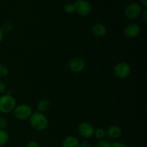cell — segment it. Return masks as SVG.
<instances>
[{
    "label": "cell",
    "mask_w": 147,
    "mask_h": 147,
    "mask_svg": "<svg viewBox=\"0 0 147 147\" xmlns=\"http://www.w3.org/2000/svg\"><path fill=\"white\" fill-rule=\"evenodd\" d=\"M29 120L31 127L39 131L45 130L49 124L47 116L43 113L39 111L32 112Z\"/></svg>",
    "instance_id": "obj_1"
},
{
    "label": "cell",
    "mask_w": 147,
    "mask_h": 147,
    "mask_svg": "<svg viewBox=\"0 0 147 147\" xmlns=\"http://www.w3.org/2000/svg\"><path fill=\"white\" fill-rule=\"evenodd\" d=\"M16 107V100L10 93L1 95L0 96V112L4 114L9 113Z\"/></svg>",
    "instance_id": "obj_2"
},
{
    "label": "cell",
    "mask_w": 147,
    "mask_h": 147,
    "mask_svg": "<svg viewBox=\"0 0 147 147\" xmlns=\"http://www.w3.org/2000/svg\"><path fill=\"white\" fill-rule=\"evenodd\" d=\"M14 117L20 121H26L29 119L32 113V109L29 105L20 104L16 106L13 111Z\"/></svg>",
    "instance_id": "obj_3"
},
{
    "label": "cell",
    "mask_w": 147,
    "mask_h": 147,
    "mask_svg": "<svg viewBox=\"0 0 147 147\" xmlns=\"http://www.w3.org/2000/svg\"><path fill=\"white\" fill-rule=\"evenodd\" d=\"M142 8L140 4L137 2H132L126 6L123 14L128 20H135L142 14Z\"/></svg>",
    "instance_id": "obj_4"
},
{
    "label": "cell",
    "mask_w": 147,
    "mask_h": 147,
    "mask_svg": "<svg viewBox=\"0 0 147 147\" xmlns=\"http://www.w3.org/2000/svg\"><path fill=\"white\" fill-rule=\"evenodd\" d=\"M131 66L126 62L117 63L113 68V74L117 78L125 79L129 76L131 73Z\"/></svg>",
    "instance_id": "obj_5"
},
{
    "label": "cell",
    "mask_w": 147,
    "mask_h": 147,
    "mask_svg": "<svg viewBox=\"0 0 147 147\" xmlns=\"http://www.w3.org/2000/svg\"><path fill=\"white\" fill-rule=\"evenodd\" d=\"M75 12L80 16H88L91 13L92 6L86 0H77L73 4Z\"/></svg>",
    "instance_id": "obj_6"
},
{
    "label": "cell",
    "mask_w": 147,
    "mask_h": 147,
    "mask_svg": "<svg viewBox=\"0 0 147 147\" xmlns=\"http://www.w3.org/2000/svg\"><path fill=\"white\" fill-rule=\"evenodd\" d=\"M95 129L90 123L88 122H82L78 125V131L80 136L85 139H90L94 134Z\"/></svg>",
    "instance_id": "obj_7"
},
{
    "label": "cell",
    "mask_w": 147,
    "mask_h": 147,
    "mask_svg": "<svg viewBox=\"0 0 147 147\" xmlns=\"http://www.w3.org/2000/svg\"><path fill=\"white\" fill-rule=\"evenodd\" d=\"M141 32L140 27L137 24L131 23L125 27L123 30V35L129 39H134L137 37Z\"/></svg>",
    "instance_id": "obj_8"
},
{
    "label": "cell",
    "mask_w": 147,
    "mask_h": 147,
    "mask_svg": "<svg viewBox=\"0 0 147 147\" xmlns=\"http://www.w3.org/2000/svg\"><path fill=\"white\" fill-rule=\"evenodd\" d=\"M85 67L86 63L84 60L80 57H74L69 63V68L73 73H80L84 70Z\"/></svg>",
    "instance_id": "obj_9"
},
{
    "label": "cell",
    "mask_w": 147,
    "mask_h": 147,
    "mask_svg": "<svg viewBox=\"0 0 147 147\" xmlns=\"http://www.w3.org/2000/svg\"><path fill=\"white\" fill-rule=\"evenodd\" d=\"M92 34L98 37H104L107 33V29L106 26L101 23H95L91 27Z\"/></svg>",
    "instance_id": "obj_10"
},
{
    "label": "cell",
    "mask_w": 147,
    "mask_h": 147,
    "mask_svg": "<svg viewBox=\"0 0 147 147\" xmlns=\"http://www.w3.org/2000/svg\"><path fill=\"white\" fill-rule=\"evenodd\" d=\"M122 130L117 125L111 126L107 131H106V136L111 139H117L121 136Z\"/></svg>",
    "instance_id": "obj_11"
},
{
    "label": "cell",
    "mask_w": 147,
    "mask_h": 147,
    "mask_svg": "<svg viewBox=\"0 0 147 147\" xmlns=\"http://www.w3.org/2000/svg\"><path fill=\"white\" fill-rule=\"evenodd\" d=\"M80 142L78 139L73 136H68L63 142V147H79Z\"/></svg>",
    "instance_id": "obj_12"
},
{
    "label": "cell",
    "mask_w": 147,
    "mask_h": 147,
    "mask_svg": "<svg viewBox=\"0 0 147 147\" xmlns=\"http://www.w3.org/2000/svg\"><path fill=\"white\" fill-rule=\"evenodd\" d=\"M50 103L49 100H46V99H42V100H40L37 105V111L41 112V113H44L45 112H47V111L50 109Z\"/></svg>",
    "instance_id": "obj_13"
},
{
    "label": "cell",
    "mask_w": 147,
    "mask_h": 147,
    "mask_svg": "<svg viewBox=\"0 0 147 147\" xmlns=\"http://www.w3.org/2000/svg\"><path fill=\"white\" fill-rule=\"evenodd\" d=\"M9 136L4 129H0V147L4 146L8 142Z\"/></svg>",
    "instance_id": "obj_14"
},
{
    "label": "cell",
    "mask_w": 147,
    "mask_h": 147,
    "mask_svg": "<svg viewBox=\"0 0 147 147\" xmlns=\"http://www.w3.org/2000/svg\"><path fill=\"white\" fill-rule=\"evenodd\" d=\"M93 136L98 139H103L106 136V131L101 128H98V129H95L94 134Z\"/></svg>",
    "instance_id": "obj_15"
},
{
    "label": "cell",
    "mask_w": 147,
    "mask_h": 147,
    "mask_svg": "<svg viewBox=\"0 0 147 147\" xmlns=\"http://www.w3.org/2000/svg\"><path fill=\"white\" fill-rule=\"evenodd\" d=\"M13 27H14V25H13L12 23L10 22H4V24H2L1 28V30H2L3 32L8 33L10 32L13 30Z\"/></svg>",
    "instance_id": "obj_16"
},
{
    "label": "cell",
    "mask_w": 147,
    "mask_h": 147,
    "mask_svg": "<svg viewBox=\"0 0 147 147\" xmlns=\"http://www.w3.org/2000/svg\"><path fill=\"white\" fill-rule=\"evenodd\" d=\"M9 69L6 65L0 64V78H5L8 75Z\"/></svg>",
    "instance_id": "obj_17"
},
{
    "label": "cell",
    "mask_w": 147,
    "mask_h": 147,
    "mask_svg": "<svg viewBox=\"0 0 147 147\" xmlns=\"http://www.w3.org/2000/svg\"><path fill=\"white\" fill-rule=\"evenodd\" d=\"M96 147H111V144L109 142V141L106 140V139H100V141L96 144Z\"/></svg>",
    "instance_id": "obj_18"
},
{
    "label": "cell",
    "mask_w": 147,
    "mask_h": 147,
    "mask_svg": "<svg viewBox=\"0 0 147 147\" xmlns=\"http://www.w3.org/2000/svg\"><path fill=\"white\" fill-rule=\"evenodd\" d=\"M65 12L67 14H73L75 12V7L73 4H67L64 7Z\"/></svg>",
    "instance_id": "obj_19"
},
{
    "label": "cell",
    "mask_w": 147,
    "mask_h": 147,
    "mask_svg": "<svg viewBox=\"0 0 147 147\" xmlns=\"http://www.w3.org/2000/svg\"><path fill=\"white\" fill-rule=\"evenodd\" d=\"M7 92V85L5 82L0 80V95L5 94Z\"/></svg>",
    "instance_id": "obj_20"
},
{
    "label": "cell",
    "mask_w": 147,
    "mask_h": 147,
    "mask_svg": "<svg viewBox=\"0 0 147 147\" xmlns=\"http://www.w3.org/2000/svg\"><path fill=\"white\" fill-rule=\"evenodd\" d=\"M7 126V120L4 116H0V129H4Z\"/></svg>",
    "instance_id": "obj_21"
},
{
    "label": "cell",
    "mask_w": 147,
    "mask_h": 147,
    "mask_svg": "<svg viewBox=\"0 0 147 147\" xmlns=\"http://www.w3.org/2000/svg\"><path fill=\"white\" fill-rule=\"evenodd\" d=\"M26 147H41L40 145L37 143V142H34V141H31V142H28Z\"/></svg>",
    "instance_id": "obj_22"
},
{
    "label": "cell",
    "mask_w": 147,
    "mask_h": 147,
    "mask_svg": "<svg viewBox=\"0 0 147 147\" xmlns=\"http://www.w3.org/2000/svg\"><path fill=\"white\" fill-rule=\"evenodd\" d=\"M111 147H128V146L121 142H113L111 144Z\"/></svg>",
    "instance_id": "obj_23"
},
{
    "label": "cell",
    "mask_w": 147,
    "mask_h": 147,
    "mask_svg": "<svg viewBox=\"0 0 147 147\" xmlns=\"http://www.w3.org/2000/svg\"><path fill=\"white\" fill-rule=\"evenodd\" d=\"M142 17H143V20L144 21V22H147V9H145L142 12Z\"/></svg>",
    "instance_id": "obj_24"
},
{
    "label": "cell",
    "mask_w": 147,
    "mask_h": 147,
    "mask_svg": "<svg viewBox=\"0 0 147 147\" xmlns=\"http://www.w3.org/2000/svg\"><path fill=\"white\" fill-rule=\"evenodd\" d=\"M79 147H92V146H90V145L88 143V142H83V143L80 144V146H79Z\"/></svg>",
    "instance_id": "obj_25"
},
{
    "label": "cell",
    "mask_w": 147,
    "mask_h": 147,
    "mask_svg": "<svg viewBox=\"0 0 147 147\" xmlns=\"http://www.w3.org/2000/svg\"><path fill=\"white\" fill-rule=\"evenodd\" d=\"M4 34L2 30H1V27H0V43L3 41V39H4Z\"/></svg>",
    "instance_id": "obj_26"
},
{
    "label": "cell",
    "mask_w": 147,
    "mask_h": 147,
    "mask_svg": "<svg viewBox=\"0 0 147 147\" xmlns=\"http://www.w3.org/2000/svg\"><path fill=\"white\" fill-rule=\"evenodd\" d=\"M139 1H140V2L142 3V4L144 7H147V0H139Z\"/></svg>",
    "instance_id": "obj_27"
},
{
    "label": "cell",
    "mask_w": 147,
    "mask_h": 147,
    "mask_svg": "<svg viewBox=\"0 0 147 147\" xmlns=\"http://www.w3.org/2000/svg\"><path fill=\"white\" fill-rule=\"evenodd\" d=\"M0 1H1V0H0Z\"/></svg>",
    "instance_id": "obj_28"
}]
</instances>
